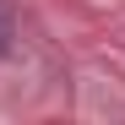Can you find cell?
<instances>
[{
	"instance_id": "1",
	"label": "cell",
	"mask_w": 125,
	"mask_h": 125,
	"mask_svg": "<svg viewBox=\"0 0 125 125\" xmlns=\"http://www.w3.org/2000/svg\"><path fill=\"white\" fill-rule=\"evenodd\" d=\"M11 49V16H6V6H0V54Z\"/></svg>"
}]
</instances>
